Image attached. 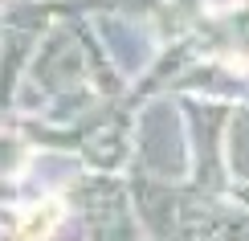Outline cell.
<instances>
[{
  "mask_svg": "<svg viewBox=\"0 0 249 241\" xmlns=\"http://www.w3.org/2000/svg\"><path fill=\"white\" fill-rule=\"evenodd\" d=\"M57 221H61V201H41L20 217V225L13 229V241H45Z\"/></svg>",
  "mask_w": 249,
  "mask_h": 241,
  "instance_id": "obj_1",
  "label": "cell"
}]
</instances>
